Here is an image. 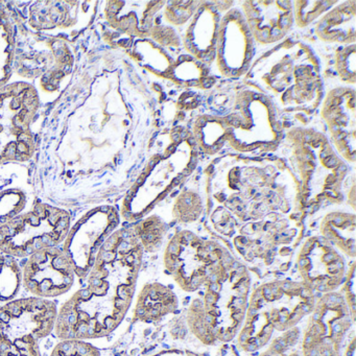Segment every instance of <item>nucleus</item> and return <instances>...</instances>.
Returning a JSON list of instances; mask_svg holds the SVG:
<instances>
[{"mask_svg":"<svg viewBox=\"0 0 356 356\" xmlns=\"http://www.w3.org/2000/svg\"><path fill=\"white\" fill-rule=\"evenodd\" d=\"M249 15L250 32L255 33L258 40L272 42L282 37L291 24V12L287 6H266L264 12H251Z\"/></svg>","mask_w":356,"mask_h":356,"instance_id":"5","label":"nucleus"},{"mask_svg":"<svg viewBox=\"0 0 356 356\" xmlns=\"http://www.w3.org/2000/svg\"><path fill=\"white\" fill-rule=\"evenodd\" d=\"M99 250L87 285L63 307L56 320V330L63 339H95L108 334L122 318L132 296V275L118 278L124 245L118 234Z\"/></svg>","mask_w":356,"mask_h":356,"instance_id":"1","label":"nucleus"},{"mask_svg":"<svg viewBox=\"0 0 356 356\" xmlns=\"http://www.w3.org/2000/svg\"><path fill=\"white\" fill-rule=\"evenodd\" d=\"M20 273L19 266L15 257L5 255L0 256V301H11L19 291Z\"/></svg>","mask_w":356,"mask_h":356,"instance_id":"6","label":"nucleus"},{"mask_svg":"<svg viewBox=\"0 0 356 356\" xmlns=\"http://www.w3.org/2000/svg\"><path fill=\"white\" fill-rule=\"evenodd\" d=\"M70 216L65 211L38 205L0 228V251L12 257H30L41 250L55 248L68 234Z\"/></svg>","mask_w":356,"mask_h":356,"instance_id":"3","label":"nucleus"},{"mask_svg":"<svg viewBox=\"0 0 356 356\" xmlns=\"http://www.w3.org/2000/svg\"><path fill=\"white\" fill-rule=\"evenodd\" d=\"M76 276L64 250L49 248L28 258L24 268V285L35 297L49 299L67 293Z\"/></svg>","mask_w":356,"mask_h":356,"instance_id":"4","label":"nucleus"},{"mask_svg":"<svg viewBox=\"0 0 356 356\" xmlns=\"http://www.w3.org/2000/svg\"><path fill=\"white\" fill-rule=\"evenodd\" d=\"M51 356H99V353L90 343L80 339H64Z\"/></svg>","mask_w":356,"mask_h":356,"instance_id":"7","label":"nucleus"},{"mask_svg":"<svg viewBox=\"0 0 356 356\" xmlns=\"http://www.w3.org/2000/svg\"><path fill=\"white\" fill-rule=\"evenodd\" d=\"M55 304L41 298L10 302L0 309V356H41L39 339L53 330Z\"/></svg>","mask_w":356,"mask_h":356,"instance_id":"2","label":"nucleus"}]
</instances>
